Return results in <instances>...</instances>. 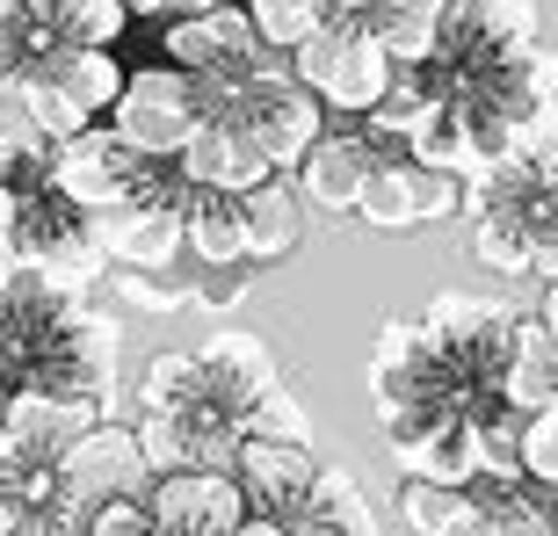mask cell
I'll list each match as a JSON object with an SVG mask.
<instances>
[{"label": "cell", "mask_w": 558, "mask_h": 536, "mask_svg": "<svg viewBox=\"0 0 558 536\" xmlns=\"http://www.w3.org/2000/svg\"><path fill=\"white\" fill-rule=\"evenodd\" d=\"M0 536H51V522L37 508H22V500H0Z\"/></svg>", "instance_id": "33"}, {"label": "cell", "mask_w": 558, "mask_h": 536, "mask_svg": "<svg viewBox=\"0 0 558 536\" xmlns=\"http://www.w3.org/2000/svg\"><path fill=\"white\" fill-rule=\"evenodd\" d=\"M210 109H218V95L204 81H189L182 65L160 59V65H131L124 73V95L109 109V131L124 145H138L145 160H174Z\"/></svg>", "instance_id": "5"}, {"label": "cell", "mask_w": 558, "mask_h": 536, "mask_svg": "<svg viewBox=\"0 0 558 536\" xmlns=\"http://www.w3.org/2000/svg\"><path fill=\"white\" fill-rule=\"evenodd\" d=\"M494 399L515 406L522 421L558 406V341L544 333V319H530V312H515V327H508V355H500Z\"/></svg>", "instance_id": "17"}, {"label": "cell", "mask_w": 558, "mask_h": 536, "mask_svg": "<svg viewBox=\"0 0 558 536\" xmlns=\"http://www.w3.org/2000/svg\"><path fill=\"white\" fill-rule=\"evenodd\" d=\"M182 240H189V261L196 268H240L247 261V210H240V196H210V188H196V196H189Z\"/></svg>", "instance_id": "22"}, {"label": "cell", "mask_w": 558, "mask_h": 536, "mask_svg": "<svg viewBox=\"0 0 558 536\" xmlns=\"http://www.w3.org/2000/svg\"><path fill=\"white\" fill-rule=\"evenodd\" d=\"M226 472L240 478V494H247L254 515L290 522L298 508H305L312 478H319V456H312V442H269V435H240V450H232Z\"/></svg>", "instance_id": "13"}, {"label": "cell", "mask_w": 558, "mask_h": 536, "mask_svg": "<svg viewBox=\"0 0 558 536\" xmlns=\"http://www.w3.org/2000/svg\"><path fill=\"white\" fill-rule=\"evenodd\" d=\"M174 167H182L189 188H210V196H254V188L269 182L276 167L262 160V145L240 131V117H226V109H210L204 124H196V138L174 153Z\"/></svg>", "instance_id": "14"}, {"label": "cell", "mask_w": 558, "mask_h": 536, "mask_svg": "<svg viewBox=\"0 0 558 536\" xmlns=\"http://www.w3.org/2000/svg\"><path fill=\"white\" fill-rule=\"evenodd\" d=\"M530 276H537V283H558V226L530 247Z\"/></svg>", "instance_id": "35"}, {"label": "cell", "mask_w": 558, "mask_h": 536, "mask_svg": "<svg viewBox=\"0 0 558 536\" xmlns=\"http://www.w3.org/2000/svg\"><path fill=\"white\" fill-rule=\"evenodd\" d=\"M102 283L117 290L131 312H182V305H196V290L174 283V268H109Z\"/></svg>", "instance_id": "26"}, {"label": "cell", "mask_w": 558, "mask_h": 536, "mask_svg": "<svg viewBox=\"0 0 558 536\" xmlns=\"http://www.w3.org/2000/svg\"><path fill=\"white\" fill-rule=\"evenodd\" d=\"M167 160H145L138 145H124L109 124L81 131V138L51 145V196H65L73 210H87V218H102V210H124L131 196H145L153 188V174H160Z\"/></svg>", "instance_id": "6"}, {"label": "cell", "mask_w": 558, "mask_h": 536, "mask_svg": "<svg viewBox=\"0 0 558 536\" xmlns=\"http://www.w3.org/2000/svg\"><path fill=\"white\" fill-rule=\"evenodd\" d=\"M247 435H269V442H312V413L298 406L290 385H276V392L247 413Z\"/></svg>", "instance_id": "28"}, {"label": "cell", "mask_w": 558, "mask_h": 536, "mask_svg": "<svg viewBox=\"0 0 558 536\" xmlns=\"http://www.w3.org/2000/svg\"><path fill=\"white\" fill-rule=\"evenodd\" d=\"M283 529L290 536H377V515H371V494H363L341 464H319L305 508H298Z\"/></svg>", "instance_id": "20"}, {"label": "cell", "mask_w": 558, "mask_h": 536, "mask_svg": "<svg viewBox=\"0 0 558 536\" xmlns=\"http://www.w3.org/2000/svg\"><path fill=\"white\" fill-rule=\"evenodd\" d=\"M95 421H109L95 399L29 392V385H15V392H8V406H0V428H8L15 456H37V464H59V456L73 450V442H81Z\"/></svg>", "instance_id": "16"}, {"label": "cell", "mask_w": 558, "mask_h": 536, "mask_svg": "<svg viewBox=\"0 0 558 536\" xmlns=\"http://www.w3.org/2000/svg\"><path fill=\"white\" fill-rule=\"evenodd\" d=\"M22 81L59 87L87 124H109V109L124 95V59H117V51H51V59H44L37 73H22Z\"/></svg>", "instance_id": "18"}, {"label": "cell", "mask_w": 558, "mask_h": 536, "mask_svg": "<svg viewBox=\"0 0 558 536\" xmlns=\"http://www.w3.org/2000/svg\"><path fill=\"white\" fill-rule=\"evenodd\" d=\"M254 290V268L240 261V268H204V283H196V305H210V312H232L240 297Z\"/></svg>", "instance_id": "32"}, {"label": "cell", "mask_w": 558, "mask_h": 536, "mask_svg": "<svg viewBox=\"0 0 558 536\" xmlns=\"http://www.w3.org/2000/svg\"><path fill=\"white\" fill-rule=\"evenodd\" d=\"M59 494L65 508H109V500H145L153 494V472H145V450H138V428L124 421H95V428L59 456Z\"/></svg>", "instance_id": "10"}, {"label": "cell", "mask_w": 558, "mask_h": 536, "mask_svg": "<svg viewBox=\"0 0 558 536\" xmlns=\"http://www.w3.org/2000/svg\"><path fill=\"white\" fill-rule=\"evenodd\" d=\"M537 319H544V333H551V341H558V283L544 290V312H537Z\"/></svg>", "instance_id": "38"}, {"label": "cell", "mask_w": 558, "mask_h": 536, "mask_svg": "<svg viewBox=\"0 0 558 536\" xmlns=\"http://www.w3.org/2000/svg\"><path fill=\"white\" fill-rule=\"evenodd\" d=\"M522 486H551L558 494V406L522 421Z\"/></svg>", "instance_id": "27"}, {"label": "cell", "mask_w": 558, "mask_h": 536, "mask_svg": "<svg viewBox=\"0 0 558 536\" xmlns=\"http://www.w3.org/2000/svg\"><path fill=\"white\" fill-rule=\"evenodd\" d=\"M37 22H44V37L65 44V51H117L131 29V8L124 0H44Z\"/></svg>", "instance_id": "23"}, {"label": "cell", "mask_w": 558, "mask_h": 536, "mask_svg": "<svg viewBox=\"0 0 558 536\" xmlns=\"http://www.w3.org/2000/svg\"><path fill=\"white\" fill-rule=\"evenodd\" d=\"M377 160H385V145H377L363 124L327 131V138L298 160V196H305V210H319V218H355V196H363V182H371Z\"/></svg>", "instance_id": "15"}, {"label": "cell", "mask_w": 558, "mask_h": 536, "mask_svg": "<svg viewBox=\"0 0 558 536\" xmlns=\"http://www.w3.org/2000/svg\"><path fill=\"white\" fill-rule=\"evenodd\" d=\"M160 51H167V65H182L189 81H204L210 95H232V87L254 81V73H262V59H269V44H262V29L247 22V8H240V0L204 8V15L160 22Z\"/></svg>", "instance_id": "7"}, {"label": "cell", "mask_w": 558, "mask_h": 536, "mask_svg": "<svg viewBox=\"0 0 558 536\" xmlns=\"http://www.w3.org/2000/svg\"><path fill=\"white\" fill-rule=\"evenodd\" d=\"M240 536H290V529H283V522H269V515H247V522H240Z\"/></svg>", "instance_id": "37"}, {"label": "cell", "mask_w": 558, "mask_h": 536, "mask_svg": "<svg viewBox=\"0 0 558 536\" xmlns=\"http://www.w3.org/2000/svg\"><path fill=\"white\" fill-rule=\"evenodd\" d=\"M44 153H51V145H44L37 109H29V81L0 65V167H15V160H44Z\"/></svg>", "instance_id": "24"}, {"label": "cell", "mask_w": 558, "mask_h": 536, "mask_svg": "<svg viewBox=\"0 0 558 536\" xmlns=\"http://www.w3.org/2000/svg\"><path fill=\"white\" fill-rule=\"evenodd\" d=\"M522 44H537V0H450V22H442L428 73L472 81L486 65L515 59Z\"/></svg>", "instance_id": "9"}, {"label": "cell", "mask_w": 558, "mask_h": 536, "mask_svg": "<svg viewBox=\"0 0 558 536\" xmlns=\"http://www.w3.org/2000/svg\"><path fill=\"white\" fill-rule=\"evenodd\" d=\"M269 51H298L312 29H327V0H240Z\"/></svg>", "instance_id": "25"}, {"label": "cell", "mask_w": 558, "mask_h": 536, "mask_svg": "<svg viewBox=\"0 0 558 536\" xmlns=\"http://www.w3.org/2000/svg\"><path fill=\"white\" fill-rule=\"evenodd\" d=\"M290 73L319 95V109L327 117H371V109H385V95L399 87V65L392 51L363 29V22H327V29H312L298 51H290Z\"/></svg>", "instance_id": "3"}, {"label": "cell", "mask_w": 558, "mask_h": 536, "mask_svg": "<svg viewBox=\"0 0 558 536\" xmlns=\"http://www.w3.org/2000/svg\"><path fill=\"white\" fill-rule=\"evenodd\" d=\"M81 536H160V529H153V515H145V500H109V508L87 515Z\"/></svg>", "instance_id": "31"}, {"label": "cell", "mask_w": 558, "mask_h": 536, "mask_svg": "<svg viewBox=\"0 0 558 536\" xmlns=\"http://www.w3.org/2000/svg\"><path fill=\"white\" fill-rule=\"evenodd\" d=\"M385 442H392L399 472L421 478V486H472V435H464V413L450 406H414L385 421Z\"/></svg>", "instance_id": "12"}, {"label": "cell", "mask_w": 558, "mask_h": 536, "mask_svg": "<svg viewBox=\"0 0 558 536\" xmlns=\"http://www.w3.org/2000/svg\"><path fill=\"white\" fill-rule=\"evenodd\" d=\"M355 218L385 240H407V232H435L464 218V182L457 174H435V167L407 160V153H385L371 167V182L355 196Z\"/></svg>", "instance_id": "8"}, {"label": "cell", "mask_w": 558, "mask_h": 536, "mask_svg": "<svg viewBox=\"0 0 558 536\" xmlns=\"http://www.w3.org/2000/svg\"><path fill=\"white\" fill-rule=\"evenodd\" d=\"M551 536H558V500H551Z\"/></svg>", "instance_id": "39"}, {"label": "cell", "mask_w": 558, "mask_h": 536, "mask_svg": "<svg viewBox=\"0 0 558 536\" xmlns=\"http://www.w3.org/2000/svg\"><path fill=\"white\" fill-rule=\"evenodd\" d=\"M276 355L262 333H210L204 349H160L138 370V413H174L196 435L240 450L247 413L276 392Z\"/></svg>", "instance_id": "1"}, {"label": "cell", "mask_w": 558, "mask_h": 536, "mask_svg": "<svg viewBox=\"0 0 558 536\" xmlns=\"http://www.w3.org/2000/svg\"><path fill=\"white\" fill-rule=\"evenodd\" d=\"M428 536H494V494H486V486H457L442 522H435Z\"/></svg>", "instance_id": "30"}, {"label": "cell", "mask_w": 558, "mask_h": 536, "mask_svg": "<svg viewBox=\"0 0 558 536\" xmlns=\"http://www.w3.org/2000/svg\"><path fill=\"white\" fill-rule=\"evenodd\" d=\"M218 109L240 117V131L262 145V160H269L276 174H290L312 145L327 138V109H319V95L290 73V51H269L254 81H240L232 95H218Z\"/></svg>", "instance_id": "4"}, {"label": "cell", "mask_w": 558, "mask_h": 536, "mask_svg": "<svg viewBox=\"0 0 558 536\" xmlns=\"http://www.w3.org/2000/svg\"><path fill=\"white\" fill-rule=\"evenodd\" d=\"M442 22H450V0H377L363 29H371V37L392 51L399 73H414V65L435 59V44H442Z\"/></svg>", "instance_id": "21"}, {"label": "cell", "mask_w": 558, "mask_h": 536, "mask_svg": "<svg viewBox=\"0 0 558 536\" xmlns=\"http://www.w3.org/2000/svg\"><path fill=\"white\" fill-rule=\"evenodd\" d=\"M37 8H44V0H0V44L22 37V29L37 22Z\"/></svg>", "instance_id": "34"}, {"label": "cell", "mask_w": 558, "mask_h": 536, "mask_svg": "<svg viewBox=\"0 0 558 536\" xmlns=\"http://www.w3.org/2000/svg\"><path fill=\"white\" fill-rule=\"evenodd\" d=\"M145 515L160 536H240V522L254 515L232 472H167L145 494Z\"/></svg>", "instance_id": "11"}, {"label": "cell", "mask_w": 558, "mask_h": 536, "mask_svg": "<svg viewBox=\"0 0 558 536\" xmlns=\"http://www.w3.org/2000/svg\"><path fill=\"white\" fill-rule=\"evenodd\" d=\"M508 327H515V305L508 297H472V290H450V297H435L421 312V341H428L435 370H442V385H450V399L464 413L494 399Z\"/></svg>", "instance_id": "2"}, {"label": "cell", "mask_w": 558, "mask_h": 536, "mask_svg": "<svg viewBox=\"0 0 558 536\" xmlns=\"http://www.w3.org/2000/svg\"><path fill=\"white\" fill-rule=\"evenodd\" d=\"M494 494V536H551V508L530 500V486H486Z\"/></svg>", "instance_id": "29"}, {"label": "cell", "mask_w": 558, "mask_h": 536, "mask_svg": "<svg viewBox=\"0 0 558 536\" xmlns=\"http://www.w3.org/2000/svg\"><path fill=\"white\" fill-rule=\"evenodd\" d=\"M240 210H247V261L254 268H276L298 254V240H305V196L283 182V174H269V182L254 188V196H240Z\"/></svg>", "instance_id": "19"}, {"label": "cell", "mask_w": 558, "mask_h": 536, "mask_svg": "<svg viewBox=\"0 0 558 536\" xmlns=\"http://www.w3.org/2000/svg\"><path fill=\"white\" fill-rule=\"evenodd\" d=\"M8 478H15V442H8V428H0V500H8Z\"/></svg>", "instance_id": "36"}]
</instances>
